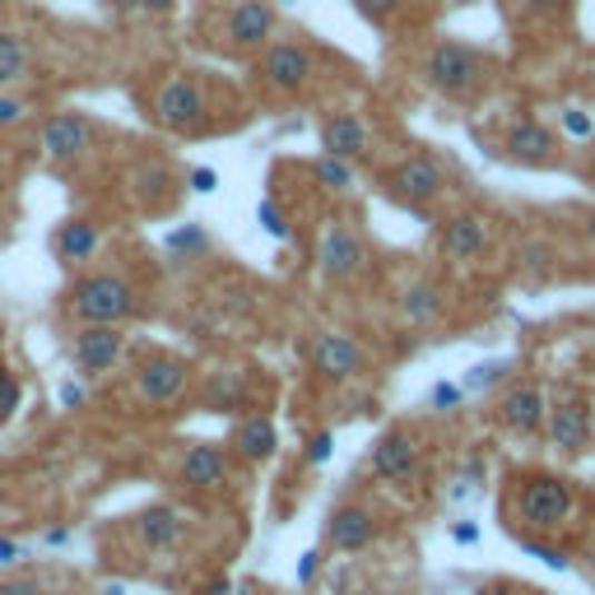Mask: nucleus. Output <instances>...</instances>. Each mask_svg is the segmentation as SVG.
Returning <instances> with one entry per match:
<instances>
[{"label":"nucleus","mask_w":595,"mask_h":595,"mask_svg":"<svg viewBox=\"0 0 595 595\" xmlns=\"http://www.w3.org/2000/svg\"><path fill=\"white\" fill-rule=\"evenodd\" d=\"M136 386H140V396L149 405H168L187 386V364H182V358H168V354H153V358H145V364H140Z\"/></svg>","instance_id":"dca6fc26"},{"label":"nucleus","mask_w":595,"mask_h":595,"mask_svg":"<svg viewBox=\"0 0 595 595\" xmlns=\"http://www.w3.org/2000/svg\"><path fill=\"white\" fill-rule=\"evenodd\" d=\"M70 313L85 326H121L136 317V289L121 275H85L70 289Z\"/></svg>","instance_id":"f257e3e1"},{"label":"nucleus","mask_w":595,"mask_h":595,"mask_svg":"<svg viewBox=\"0 0 595 595\" xmlns=\"http://www.w3.org/2000/svg\"><path fill=\"white\" fill-rule=\"evenodd\" d=\"M313 177L326 191H354V168H349V159H335V153H321L313 163Z\"/></svg>","instance_id":"a878e982"},{"label":"nucleus","mask_w":595,"mask_h":595,"mask_svg":"<svg viewBox=\"0 0 595 595\" xmlns=\"http://www.w3.org/2000/svg\"><path fill=\"white\" fill-rule=\"evenodd\" d=\"M330 447H335V437H330V433H317L313 443H307V460H313V465H321V460L330 456Z\"/></svg>","instance_id":"72a5a7b5"},{"label":"nucleus","mask_w":595,"mask_h":595,"mask_svg":"<svg viewBox=\"0 0 595 595\" xmlns=\"http://www.w3.org/2000/svg\"><path fill=\"white\" fill-rule=\"evenodd\" d=\"M424 75H428V85L443 93V98H470L484 85V57H479L475 47L443 38V42L428 51Z\"/></svg>","instance_id":"f03ea898"},{"label":"nucleus","mask_w":595,"mask_h":595,"mask_svg":"<svg viewBox=\"0 0 595 595\" xmlns=\"http://www.w3.org/2000/svg\"><path fill=\"white\" fill-rule=\"evenodd\" d=\"M456 400H460L456 386H447V381H443V386H433V405H437V409H452Z\"/></svg>","instance_id":"c9c22d12"},{"label":"nucleus","mask_w":595,"mask_h":595,"mask_svg":"<svg viewBox=\"0 0 595 595\" xmlns=\"http://www.w3.org/2000/svg\"><path fill=\"white\" fill-rule=\"evenodd\" d=\"M224 33H228V47H238V51L266 47L275 33V6L270 0H238V6L228 10Z\"/></svg>","instance_id":"1a4fd4ad"},{"label":"nucleus","mask_w":595,"mask_h":595,"mask_svg":"<svg viewBox=\"0 0 595 595\" xmlns=\"http://www.w3.org/2000/svg\"><path fill=\"white\" fill-rule=\"evenodd\" d=\"M503 149H507L512 163H526V168H554L558 163V136L539 121H516L503 140Z\"/></svg>","instance_id":"9d476101"},{"label":"nucleus","mask_w":595,"mask_h":595,"mask_svg":"<svg viewBox=\"0 0 595 595\" xmlns=\"http://www.w3.org/2000/svg\"><path fill=\"white\" fill-rule=\"evenodd\" d=\"M484 247H488V224L479 215H456L443 224V251L452 261H475Z\"/></svg>","instance_id":"412c9836"},{"label":"nucleus","mask_w":595,"mask_h":595,"mask_svg":"<svg viewBox=\"0 0 595 595\" xmlns=\"http://www.w3.org/2000/svg\"><path fill=\"white\" fill-rule=\"evenodd\" d=\"M205 595H232V582L228 577H215L210 586H205Z\"/></svg>","instance_id":"79ce46f5"},{"label":"nucleus","mask_w":595,"mask_h":595,"mask_svg":"<svg viewBox=\"0 0 595 595\" xmlns=\"http://www.w3.org/2000/svg\"><path fill=\"white\" fill-rule=\"evenodd\" d=\"M317 563H321V554H307L303 567H298V582H313L317 577Z\"/></svg>","instance_id":"4c0bfd02"},{"label":"nucleus","mask_w":595,"mask_h":595,"mask_svg":"<svg viewBox=\"0 0 595 595\" xmlns=\"http://www.w3.org/2000/svg\"><path fill=\"white\" fill-rule=\"evenodd\" d=\"M498 419L512 428V433H539L549 419V400L539 386L522 381V386H512V391L498 400Z\"/></svg>","instance_id":"4468645a"},{"label":"nucleus","mask_w":595,"mask_h":595,"mask_svg":"<svg viewBox=\"0 0 595 595\" xmlns=\"http://www.w3.org/2000/svg\"><path fill=\"white\" fill-rule=\"evenodd\" d=\"M549 437H554V447L558 452H567V456H577V452H586V443H591V409H586V400L582 396H567V400H558L554 409H549Z\"/></svg>","instance_id":"f8f14e48"},{"label":"nucleus","mask_w":595,"mask_h":595,"mask_svg":"<svg viewBox=\"0 0 595 595\" xmlns=\"http://www.w3.org/2000/svg\"><path fill=\"white\" fill-rule=\"evenodd\" d=\"M452 535L460 539V545H475V539H479V530H475V526H456Z\"/></svg>","instance_id":"37998d69"},{"label":"nucleus","mask_w":595,"mask_h":595,"mask_svg":"<svg viewBox=\"0 0 595 595\" xmlns=\"http://www.w3.org/2000/svg\"><path fill=\"white\" fill-rule=\"evenodd\" d=\"M75 368H80L85 377H102V373H112L121 364V354H126V335L121 326H85L80 335H75Z\"/></svg>","instance_id":"39448f33"},{"label":"nucleus","mask_w":595,"mask_h":595,"mask_svg":"<svg viewBox=\"0 0 595 595\" xmlns=\"http://www.w3.org/2000/svg\"><path fill=\"white\" fill-rule=\"evenodd\" d=\"M373 475L377 479H409L414 470H419V447H414V437L405 428H391V433H381L377 437V447H373Z\"/></svg>","instance_id":"ddd939ff"},{"label":"nucleus","mask_w":595,"mask_h":595,"mask_svg":"<svg viewBox=\"0 0 595 595\" xmlns=\"http://www.w3.org/2000/svg\"><path fill=\"white\" fill-rule=\"evenodd\" d=\"M261 75L275 93H298L313 80V51L303 42H270L261 57Z\"/></svg>","instance_id":"423d86ee"},{"label":"nucleus","mask_w":595,"mask_h":595,"mask_svg":"<svg viewBox=\"0 0 595 595\" xmlns=\"http://www.w3.org/2000/svg\"><path fill=\"white\" fill-rule=\"evenodd\" d=\"M19 405H23V386H19V377L0 373V424H10Z\"/></svg>","instance_id":"bb28decb"},{"label":"nucleus","mask_w":595,"mask_h":595,"mask_svg":"<svg viewBox=\"0 0 595 595\" xmlns=\"http://www.w3.org/2000/svg\"><path fill=\"white\" fill-rule=\"evenodd\" d=\"M23 70H29V47H23L19 33L10 29H0V89L23 80Z\"/></svg>","instance_id":"393cba45"},{"label":"nucleus","mask_w":595,"mask_h":595,"mask_svg":"<svg viewBox=\"0 0 595 595\" xmlns=\"http://www.w3.org/2000/svg\"><path fill=\"white\" fill-rule=\"evenodd\" d=\"M89 145H93V121L85 112H57L42 121V153L51 163L80 159Z\"/></svg>","instance_id":"6e6552de"},{"label":"nucleus","mask_w":595,"mask_h":595,"mask_svg":"<svg viewBox=\"0 0 595 595\" xmlns=\"http://www.w3.org/2000/svg\"><path fill=\"white\" fill-rule=\"evenodd\" d=\"M317 261H321V270H326L330 279H354L358 270H364L368 256H364V242H358V232H354V228L330 224V228L321 232Z\"/></svg>","instance_id":"9b49d317"},{"label":"nucleus","mask_w":595,"mask_h":595,"mask_svg":"<svg viewBox=\"0 0 595 595\" xmlns=\"http://www.w3.org/2000/svg\"><path fill=\"white\" fill-rule=\"evenodd\" d=\"M354 6H358V14H364V19L386 23V19H391V14L405 6V0H354Z\"/></svg>","instance_id":"c756f323"},{"label":"nucleus","mask_w":595,"mask_h":595,"mask_svg":"<svg viewBox=\"0 0 595 595\" xmlns=\"http://www.w3.org/2000/svg\"><path fill=\"white\" fill-rule=\"evenodd\" d=\"M567 131H573V136H591V117H582V112H567Z\"/></svg>","instance_id":"e433bc0d"},{"label":"nucleus","mask_w":595,"mask_h":595,"mask_svg":"<svg viewBox=\"0 0 595 595\" xmlns=\"http://www.w3.org/2000/svg\"><path fill=\"white\" fill-rule=\"evenodd\" d=\"M447 6H475V0H447Z\"/></svg>","instance_id":"a18cd8bd"},{"label":"nucleus","mask_w":595,"mask_h":595,"mask_svg":"<svg viewBox=\"0 0 595 595\" xmlns=\"http://www.w3.org/2000/svg\"><path fill=\"white\" fill-rule=\"evenodd\" d=\"M256 219H261V224H266V232H270V238H279V242L294 232V228H289V219H284V210H279L275 200H261V205H256Z\"/></svg>","instance_id":"cd10ccee"},{"label":"nucleus","mask_w":595,"mask_h":595,"mask_svg":"<svg viewBox=\"0 0 595 595\" xmlns=\"http://www.w3.org/2000/svg\"><path fill=\"white\" fill-rule=\"evenodd\" d=\"M0 6H10V0H0Z\"/></svg>","instance_id":"de8ad7c7"},{"label":"nucleus","mask_w":595,"mask_h":595,"mask_svg":"<svg viewBox=\"0 0 595 595\" xmlns=\"http://www.w3.org/2000/svg\"><path fill=\"white\" fill-rule=\"evenodd\" d=\"M200 117H205V93L187 75H177V80H168L153 93V121H159L163 131H196Z\"/></svg>","instance_id":"20e7f679"},{"label":"nucleus","mask_w":595,"mask_h":595,"mask_svg":"<svg viewBox=\"0 0 595 595\" xmlns=\"http://www.w3.org/2000/svg\"><path fill=\"white\" fill-rule=\"evenodd\" d=\"M215 182H219L215 168H191V177H187V187H191L196 196H210V191H215Z\"/></svg>","instance_id":"2f4dec72"},{"label":"nucleus","mask_w":595,"mask_h":595,"mask_svg":"<svg viewBox=\"0 0 595 595\" xmlns=\"http://www.w3.org/2000/svg\"><path fill=\"white\" fill-rule=\"evenodd\" d=\"M168 247H172V251H205V247H210V238H205V232H200L196 224H187V228H177V232H172Z\"/></svg>","instance_id":"c85d7f7f"},{"label":"nucleus","mask_w":595,"mask_h":595,"mask_svg":"<svg viewBox=\"0 0 595 595\" xmlns=\"http://www.w3.org/2000/svg\"><path fill=\"white\" fill-rule=\"evenodd\" d=\"M98 224L93 219H70V224H61V232H57V256L66 266H85V261H93V251H98Z\"/></svg>","instance_id":"4be33fe9"},{"label":"nucleus","mask_w":595,"mask_h":595,"mask_svg":"<svg viewBox=\"0 0 595 595\" xmlns=\"http://www.w3.org/2000/svg\"><path fill=\"white\" fill-rule=\"evenodd\" d=\"M232 447H238L242 460H270L279 447V433L266 414H251V419H242L238 433H232Z\"/></svg>","instance_id":"5701e85b"},{"label":"nucleus","mask_w":595,"mask_h":595,"mask_svg":"<svg viewBox=\"0 0 595 595\" xmlns=\"http://www.w3.org/2000/svg\"><path fill=\"white\" fill-rule=\"evenodd\" d=\"M516 516L530 530H558L573 516V488L558 475H526L516 488Z\"/></svg>","instance_id":"7ed1b4c3"},{"label":"nucleus","mask_w":595,"mask_h":595,"mask_svg":"<svg viewBox=\"0 0 595 595\" xmlns=\"http://www.w3.org/2000/svg\"><path fill=\"white\" fill-rule=\"evenodd\" d=\"M19 554H23V549L14 545V539H0V563H14Z\"/></svg>","instance_id":"a19ab883"},{"label":"nucleus","mask_w":595,"mask_h":595,"mask_svg":"<svg viewBox=\"0 0 595 595\" xmlns=\"http://www.w3.org/2000/svg\"><path fill=\"white\" fill-rule=\"evenodd\" d=\"M373 535H377L373 512L368 507H354V503L349 507H335L330 522H326V545L340 549V554H354V549L373 545Z\"/></svg>","instance_id":"f3484780"},{"label":"nucleus","mask_w":595,"mask_h":595,"mask_svg":"<svg viewBox=\"0 0 595 595\" xmlns=\"http://www.w3.org/2000/svg\"><path fill=\"white\" fill-rule=\"evenodd\" d=\"M140 10H149V14H168V10H177V0H140Z\"/></svg>","instance_id":"ea45409f"},{"label":"nucleus","mask_w":595,"mask_h":595,"mask_svg":"<svg viewBox=\"0 0 595 595\" xmlns=\"http://www.w3.org/2000/svg\"><path fill=\"white\" fill-rule=\"evenodd\" d=\"M23 112H29V108H23L19 98H0V126H14V121H23Z\"/></svg>","instance_id":"f704fd0d"},{"label":"nucleus","mask_w":595,"mask_h":595,"mask_svg":"<svg viewBox=\"0 0 595 595\" xmlns=\"http://www.w3.org/2000/svg\"><path fill=\"white\" fill-rule=\"evenodd\" d=\"M391 196L396 200H405V205H428V200H437L443 196V187H447V172L437 168V159H428V153H414V159H405L391 177Z\"/></svg>","instance_id":"0eeeda50"},{"label":"nucleus","mask_w":595,"mask_h":595,"mask_svg":"<svg viewBox=\"0 0 595 595\" xmlns=\"http://www.w3.org/2000/svg\"><path fill=\"white\" fill-rule=\"evenodd\" d=\"M591 93H595V61H591Z\"/></svg>","instance_id":"49530a36"},{"label":"nucleus","mask_w":595,"mask_h":595,"mask_svg":"<svg viewBox=\"0 0 595 595\" xmlns=\"http://www.w3.org/2000/svg\"><path fill=\"white\" fill-rule=\"evenodd\" d=\"M313 368L330 381H345L354 377L358 368H364V349H358L349 335H317V345H313Z\"/></svg>","instance_id":"a211bd4d"},{"label":"nucleus","mask_w":595,"mask_h":595,"mask_svg":"<svg viewBox=\"0 0 595 595\" xmlns=\"http://www.w3.org/2000/svg\"><path fill=\"white\" fill-rule=\"evenodd\" d=\"M530 10H554V6H563V0H526Z\"/></svg>","instance_id":"c03bdc74"},{"label":"nucleus","mask_w":595,"mask_h":595,"mask_svg":"<svg viewBox=\"0 0 595 595\" xmlns=\"http://www.w3.org/2000/svg\"><path fill=\"white\" fill-rule=\"evenodd\" d=\"M526 554H535V558H545L549 567H567V558H563V549H554V545H539V539H526Z\"/></svg>","instance_id":"7c9ffc66"},{"label":"nucleus","mask_w":595,"mask_h":595,"mask_svg":"<svg viewBox=\"0 0 595 595\" xmlns=\"http://www.w3.org/2000/svg\"><path fill=\"white\" fill-rule=\"evenodd\" d=\"M0 595H42V586L33 577H6L0 582Z\"/></svg>","instance_id":"473e14b6"},{"label":"nucleus","mask_w":595,"mask_h":595,"mask_svg":"<svg viewBox=\"0 0 595 595\" xmlns=\"http://www.w3.org/2000/svg\"><path fill=\"white\" fill-rule=\"evenodd\" d=\"M321 149L335 153V159H358V153L368 149V126H364V117L335 112V117L321 126Z\"/></svg>","instance_id":"aec40b11"},{"label":"nucleus","mask_w":595,"mask_h":595,"mask_svg":"<svg viewBox=\"0 0 595 595\" xmlns=\"http://www.w3.org/2000/svg\"><path fill=\"white\" fill-rule=\"evenodd\" d=\"M182 484L196 494H210V488L228 484V452L219 443H196L182 456Z\"/></svg>","instance_id":"2eb2a0df"},{"label":"nucleus","mask_w":595,"mask_h":595,"mask_svg":"<svg viewBox=\"0 0 595 595\" xmlns=\"http://www.w3.org/2000/svg\"><path fill=\"white\" fill-rule=\"evenodd\" d=\"M437 313H443V289H437V284H409L400 298V317L409 326H428Z\"/></svg>","instance_id":"b1692460"},{"label":"nucleus","mask_w":595,"mask_h":595,"mask_svg":"<svg viewBox=\"0 0 595 595\" xmlns=\"http://www.w3.org/2000/svg\"><path fill=\"white\" fill-rule=\"evenodd\" d=\"M182 530H187L182 512L168 507V503H153V507H145L136 516V535H140V545H149V549H172L177 539H182Z\"/></svg>","instance_id":"6ab92c4d"},{"label":"nucleus","mask_w":595,"mask_h":595,"mask_svg":"<svg viewBox=\"0 0 595 595\" xmlns=\"http://www.w3.org/2000/svg\"><path fill=\"white\" fill-rule=\"evenodd\" d=\"M80 400H85V386L66 381V386H61V405H80Z\"/></svg>","instance_id":"58836bf2"}]
</instances>
